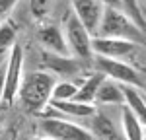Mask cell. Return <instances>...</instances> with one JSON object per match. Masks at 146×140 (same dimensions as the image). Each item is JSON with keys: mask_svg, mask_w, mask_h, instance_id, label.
I'll return each instance as SVG.
<instances>
[{"mask_svg": "<svg viewBox=\"0 0 146 140\" xmlns=\"http://www.w3.org/2000/svg\"><path fill=\"white\" fill-rule=\"evenodd\" d=\"M55 82V76L47 74L43 70L29 72L27 76H23L18 95L22 99V105L25 107V111L39 115L51 101V92H53Z\"/></svg>", "mask_w": 146, "mask_h": 140, "instance_id": "1", "label": "cell"}, {"mask_svg": "<svg viewBox=\"0 0 146 140\" xmlns=\"http://www.w3.org/2000/svg\"><path fill=\"white\" fill-rule=\"evenodd\" d=\"M96 37H109V39H121L135 45H146V33L138 29L129 16L121 10L105 8L100 22V29Z\"/></svg>", "mask_w": 146, "mask_h": 140, "instance_id": "2", "label": "cell"}, {"mask_svg": "<svg viewBox=\"0 0 146 140\" xmlns=\"http://www.w3.org/2000/svg\"><path fill=\"white\" fill-rule=\"evenodd\" d=\"M62 35L66 41L68 53L74 55L76 60H92V35L86 31V27L78 22V18L68 10L62 20Z\"/></svg>", "mask_w": 146, "mask_h": 140, "instance_id": "3", "label": "cell"}, {"mask_svg": "<svg viewBox=\"0 0 146 140\" xmlns=\"http://www.w3.org/2000/svg\"><path fill=\"white\" fill-rule=\"evenodd\" d=\"M92 62H94L96 72L103 74L109 80H115V82H119V84H125V86H133V88H144L146 86V82L142 80L138 68L127 64L123 60H113V58L96 57L94 55Z\"/></svg>", "mask_w": 146, "mask_h": 140, "instance_id": "4", "label": "cell"}, {"mask_svg": "<svg viewBox=\"0 0 146 140\" xmlns=\"http://www.w3.org/2000/svg\"><path fill=\"white\" fill-rule=\"evenodd\" d=\"M23 47L20 43L12 47L6 55V74H4V95L2 101L10 105L20 92V84L23 78Z\"/></svg>", "mask_w": 146, "mask_h": 140, "instance_id": "5", "label": "cell"}, {"mask_svg": "<svg viewBox=\"0 0 146 140\" xmlns=\"http://www.w3.org/2000/svg\"><path fill=\"white\" fill-rule=\"evenodd\" d=\"M41 130L51 140H96L88 128L64 119H58V117L41 119Z\"/></svg>", "mask_w": 146, "mask_h": 140, "instance_id": "6", "label": "cell"}, {"mask_svg": "<svg viewBox=\"0 0 146 140\" xmlns=\"http://www.w3.org/2000/svg\"><path fill=\"white\" fill-rule=\"evenodd\" d=\"M70 8L72 14L78 18V22L86 27V31L96 37L100 29V22L103 16V4L100 0H70Z\"/></svg>", "mask_w": 146, "mask_h": 140, "instance_id": "7", "label": "cell"}, {"mask_svg": "<svg viewBox=\"0 0 146 140\" xmlns=\"http://www.w3.org/2000/svg\"><path fill=\"white\" fill-rule=\"evenodd\" d=\"M138 45L121 41V39H109V37H92V53L96 57H105L113 60H121L136 53Z\"/></svg>", "mask_w": 146, "mask_h": 140, "instance_id": "8", "label": "cell"}, {"mask_svg": "<svg viewBox=\"0 0 146 140\" xmlns=\"http://www.w3.org/2000/svg\"><path fill=\"white\" fill-rule=\"evenodd\" d=\"M39 64L43 72L51 74V76H74L78 74L82 66L74 57H60V55H53V53H41Z\"/></svg>", "mask_w": 146, "mask_h": 140, "instance_id": "9", "label": "cell"}, {"mask_svg": "<svg viewBox=\"0 0 146 140\" xmlns=\"http://www.w3.org/2000/svg\"><path fill=\"white\" fill-rule=\"evenodd\" d=\"M37 41L41 43L43 51L47 53H53V55H60V57H70L68 53L66 41H64V35H62V29L58 25H43L39 27L37 31Z\"/></svg>", "mask_w": 146, "mask_h": 140, "instance_id": "10", "label": "cell"}, {"mask_svg": "<svg viewBox=\"0 0 146 140\" xmlns=\"http://www.w3.org/2000/svg\"><path fill=\"white\" fill-rule=\"evenodd\" d=\"M90 132L96 140H125L123 132H119L115 123L101 111H96L90 117Z\"/></svg>", "mask_w": 146, "mask_h": 140, "instance_id": "11", "label": "cell"}, {"mask_svg": "<svg viewBox=\"0 0 146 140\" xmlns=\"http://www.w3.org/2000/svg\"><path fill=\"white\" fill-rule=\"evenodd\" d=\"M94 105H96V107H98V105H119V107H123L125 97H123V88H121V84L115 82V80L105 78V80L101 82L98 93H96Z\"/></svg>", "mask_w": 146, "mask_h": 140, "instance_id": "12", "label": "cell"}, {"mask_svg": "<svg viewBox=\"0 0 146 140\" xmlns=\"http://www.w3.org/2000/svg\"><path fill=\"white\" fill-rule=\"evenodd\" d=\"M121 88H123L125 107L142 123V127H146V95L140 93L136 88H133V86L121 84Z\"/></svg>", "mask_w": 146, "mask_h": 140, "instance_id": "13", "label": "cell"}, {"mask_svg": "<svg viewBox=\"0 0 146 140\" xmlns=\"http://www.w3.org/2000/svg\"><path fill=\"white\" fill-rule=\"evenodd\" d=\"M51 109H55V113L66 117H78V119H90L98 107L88 103H78V101H49Z\"/></svg>", "mask_w": 146, "mask_h": 140, "instance_id": "14", "label": "cell"}, {"mask_svg": "<svg viewBox=\"0 0 146 140\" xmlns=\"http://www.w3.org/2000/svg\"><path fill=\"white\" fill-rule=\"evenodd\" d=\"M103 80H105V76L100 74V72L90 74V76H88V78L78 86V92H76V95H74V99H72V101L94 105L96 93H98V90H100V86H101V82H103Z\"/></svg>", "mask_w": 146, "mask_h": 140, "instance_id": "15", "label": "cell"}, {"mask_svg": "<svg viewBox=\"0 0 146 140\" xmlns=\"http://www.w3.org/2000/svg\"><path fill=\"white\" fill-rule=\"evenodd\" d=\"M121 117H123V136H125V140H144V128L146 127H142V123L125 105H123Z\"/></svg>", "mask_w": 146, "mask_h": 140, "instance_id": "16", "label": "cell"}, {"mask_svg": "<svg viewBox=\"0 0 146 140\" xmlns=\"http://www.w3.org/2000/svg\"><path fill=\"white\" fill-rule=\"evenodd\" d=\"M76 92H78V84H74V82L70 80L55 82L53 92H51V101H72Z\"/></svg>", "mask_w": 146, "mask_h": 140, "instance_id": "17", "label": "cell"}, {"mask_svg": "<svg viewBox=\"0 0 146 140\" xmlns=\"http://www.w3.org/2000/svg\"><path fill=\"white\" fill-rule=\"evenodd\" d=\"M121 10L125 16H129L133 23H135L138 29H142L146 33V20L142 18V12H140V2L138 0H121Z\"/></svg>", "mask_w": 146, "mask_h": 140, "instance_id": "18", "label": "cell"}, {"mask_svg": "<svg viewBox=\"0 0 146 140\" xmlns=\"http://www.w3.org/2000/svg\"><path fill=\"white\" fill-rule=\"evenodd\" d=\"M16 39H18L16 27H14L10 22H8V23H6V22L0 23V57L8 55V51L18 43Z\"/></svg>", "mask_w": 146, "mask_h": 140, "instance_id": "19", "label": "cell"}, {"mask_svg": "<svg viewBox=\"0 0 146 140\" xmlns=\"http://www.w3.org/2000/svg\"><path fill=\"white\" fill-rule=\"evenodd\" d=\"M55 0H29V12L35 20H43L53 8Z\"/></svg>", "mask_w": 146, "mask_h": 140, "instance_id": "20", "label": "cell"}, {"mask_svg": "<svg viewBox=\"0 0 146 140\" xmlns=\"http://www.w3.org/2000/svg\"><path fill=\"white\" fill-rule=\"evenodd\" d=\"M16 4H18V0H0V23L10 16V12L14 10Z\"/></svg>", "mask_w": 146, "mask_h": 140, "instance_id": "21", "label": "cell"}, {"mask_svg": "<svg viewBox=\"0 0 146 140\" xmlns=\"http://www.w3.org/2000/svg\"><path fill=\"white\" fill-rule=\"evenodd\" d=\"M4 74H6V58L0 64V103H2V95H4Z\"/></svg>", "mask_w": 146, "mask_h": 140, "instance_id": "22", "label": "cell"}, {"mask_svg": "<svg viewBox=\"0 0 146 140\" xmlns=\"http://www.w3.org/2000/svg\"><path fill=\"white\" fill-rule=\"evenodd\" d=\"M103 8H113V10H121V0H100ZM123 12V10H121Z\"/></svg>", "mask_w": 146, "mask_h": 140, "instance_id": "23", "label": "cell"}, {"mask_svg": "<svg viewBox=\"0 0 146 140\" xmlns=\"http://www.w3.org/2000/svg\"><path fill=\"white\" fill-rule=\"evenodd\" d=\"M140 12H142V18L146 20V6H140Z\"/></svg>", "mask_w": 146, "mask_h": 140, "instance_id": "24", "label": "cell"}, {"mask_svg": "<svg viewBox=\"0 0 146 140\" xmlns=\"http://www.w3.org/2000/svg\"><path fill=\"white\" fill-rule=\"evenodd\" d=\"M31 140H51V138H47V136H35V138H31Z\"/></svg>", "mask_w": 146, "mask_h": 140, "instance_id": "25", "label": "cell"}, {"mask_svg": "<svg viewBox=\"0 0 146 140\" xmlns=\"http://www.w3.org/2000/svg\"><path fill=\"white\" fill-rule=\"evenodd\" d=\"M138 72H140V74H144V76H146V66H142V68H138Z\"/></svg>", "mask_w": 146, "mask_h": 140, "instance_id": "26", "label": "cell"}, {"mask_svg": "<svg viewBox=\"0 0 146 140\" xmlns=\"http://www.w3.org/2000/svg\"><path fill=\"white\" fill-rule=\"evenodd\" d=\"M4 58H6V55H4V57H0V64H2V60H4Z\"/></svg>", "mask_w": 146, "mask_h": 140, "instance_id": "27", "label": "cell"}, {"mask_svg": "<svg viewBox=\"0 0 146 140\" xmlns=\"http://www.w3.org/2000/svg\"><path fill=\"white\" fill-rule=\"evenodd\" d=\"M144 140H146V128H144Z\"/></svg>", "mask_w": 146, "mask_h": 140, "instance_id": "28", "label": "cell"}, {"mask_svg": "<svg viewBox=\"0 0 146 140\" xmlns=\"http://www.w3.org/2000/svg\"><path fill=\"white\" fill-rule=\"evenodd\" d=\"M0 127H2V119H0Z\"/></svg>", "mask_w": 146, "mask_h": 140, "instance_id": "29", "label": "cell"}, {"mask_svg": "<svg viewBox=\"0 0 146 140\" xmlns=\"http://www.w3.org/2000/svg\"><path fill=\"white\" fill-rule=\"evenodd\" d=\"M144 93H146V86H144Z\"/></svg>", "mask_w": 146, "mask_h": 140, "instance_id": "30", "label": "cell"}, {"mask_svg": "<svg viewBox=\"0 0 146 140\" xmlns=\"http://www.w3.org/2000/svg\"><path fill=\"white\" fill-rule=\"evenodd\" d=\"M138 2H140V0H138ZM144 2H146V0H144Z\"/></svg>", "mask_w": 146, "mask_h": 140, "instance_id": "31", "label": "cell"}, {"mask_svg": "<svg viewBox=\"0 0 146 140\" xmlns=\"http://www.w3.org/2000/svg\"><path fill=\"white\" fill-rule=\"evenodd\" d=\"M144 95H146V93H144Z\"/></svg>", "mask_w": 146, "mask_h": 140, "instance_id": "32", "label": "cell"}]
</instances>
